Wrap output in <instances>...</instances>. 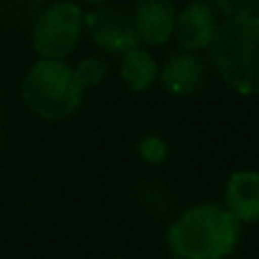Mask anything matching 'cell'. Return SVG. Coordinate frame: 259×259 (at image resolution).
Listing matches in <instances>:
<instances>
[{"label": "cell", "mask_w": 259, "mask_h": 259, "mask_svg": "<svg viewBox=\"0 0 259 259\" xmlns=\"http://www.w3.org/2000/svg\"><path fill=\"white\" fill-rule=\"evenodd\" d=\"M241 223L223 205L202 202L184 209L166 232L178 259H225L239 243Z\"/></svg>", "instance_id": "1"}, {"label": "cell", "mask_w": 259, "mask_h": 259, "mask_svg": "<svg viewBox=\"0 0 259 259\" xmlns=\"http://www.w3.org/2000/svg\"><path fill=\"white\" fill-rule=\"evenodd\" d=\"M207 50L214 71L230 89L241 96L259 94V16L219 23Z\"/></svg>", "instance_id": "2"}, {"label": "cell", "mask_w": 259, "mask_h": 259, "mask_svg": "<svg viewBox=\"0 0 259 259\" xmlns=\"http://www.w3.org/2000/svg\"><path fill=\"white\" fill-rule=\"evenodd\" d=\"M27 109L44 121H64L82 107L84 87L75 68L64 59H39L27 68L21 84Z\"/></svg>", "instance_id": "3"}, {"label": "cell", "mask_w": 259, "mask_h": 259, "mask_svg": "<svg viewBox=\"0 0 259 259\" xmlns=\"http://www.w3.org/2000/svg\"><path fill=\"white\" fill-rule=\"evenodd\" d=\"M84 30V12L77 3L59 0L44 7L32 25V48L41 59H64L75 50Z\"/></svg>", "instance_id": "4"}, {"label": "cell", "mask_w": 259, "mask_h": 259, "mask_svg": "<svg viewBox=\"0 0 259 259\" xmlns=\"http://www.w3.org/2000/svg\"><path fill=\"white\" fill-rule=\"evenodd\" d=\"M84 27L91 34L94 44L109 55H125L141 46L134 27V16L123 7L98 5L84 14Z\"/></svg>", "instance_id": "5"}, {"label": "cell", "mask_w": 259, "mask_h": 259, "mask_svg": "<svg viewBox=\"0 0 259 259\" xmlns=\"http://www.w3.org/2000/svg\"><path fill=\"white\" fill-rule=\"evenodd\" d=\"M216 27H219L216 12L207 0H202V3H189L175 16L173 39L178 41L180 50L200 53V50L209 48L211 39L216 34Z\"/></svg>", "instance_id": "6"}, {"label": "cell", "mask_w": 259, "mask_h": 259, "mask_svg": "<svg viewBox=\"0 0 259 259\" xmlns=\"http://www.w3.org/2000/svg\"><path fill=\"white\" fill-rule=\"evenodd\" d=\"M205 62L198 53L178 50L164 59L159 68V82L173 96H191L205 82Z\"/></svg>", "instance_id": "7"}, {"label": "cell", "mask_w": 259, "mask_h": 259, "mask_svg": "<svg viewBox=\"0 0 259 259\" xmlns=\"http://www.w3.org/2000/svg\"><path fill=\"white\" fill-rule=\"evenodd\" d=\"M132 16L143 46H164L173 36L178 12L173 0H137Z\"/></svg>", "instance_id": "8"}, {"label": "cell", "mask_w": 259, "mask_h": 259, "mask_svg": "<svg viewBox=\"0 0 259 259\" xmlns=\"http://www.w3.org/2000/svg\"><path fill=\"white\" fill-rule=\"evenodd\" d=\"M225 209L239 223L259 221V173L257 170H237L225 182Z\"/></svg>", "instance_id": "9"}, {"label": "cell", "mask_w": 259, "mask_h": 259, "mask_svg": "<svg viewBox=\"0 0 259 259\" xmlns=\"http://www.w3.org/2000/svg\"><path fill=\"white\" fill-rule=\"evenodd\" d=\"M121 77L132 94H143L159 80V66L148 50L134 48L123 55Z\"/></svg>", "instance_id": "10"}, {"label": "cell", "mask_w": 259, "mask_h": 259, "mask_svg": "<svg viewBox=\"0 0 259 259\" xmlns=\"http://www.w3.org/2000/svg\"><path fill=\"white\" fill-rule=\"evenodd\" d=\"M109 73V64L103 57H84L80 64L75 66V75L80 80V84L84 89L89 87H98L100 82L107 77Z\"/></svg>", "instance_id": "11"}, {"label": "cell", "mask_w": 259, "mask_h": 259, "mask_svg": "<svg viewBox=\"0 0 259 259\" xmlns=\"http://www.w3.org/2000/svg\"><path fill=\"white\" fill-rule=\"evenodd\" d=\"M137 152L143 161L157 166V164H164L166 157H168V143H166L159 134H146V137L137 143Z\"/></svg>", "instance_id": "12"}, {"label": "cell", "mask_w": 259, "mask_h": 259, "mask_svg": "<svg viewBox=\"0 0 259 259\" xmlns=\"http://www.w3.org/2000/svg\"><path fill=\"white\" fill-rule=\"evenodd\" d=\"M214 5L228 18L259 16V0H214Z\"/></svg>", "instance_id": "13"}, {"label": "cell", "mask_w": 259, "mask_h": 259, "mask_svg": "<svg viewBox=\"0 0 259 259\" xmlns=\"http://www.w3.org/2000/svg\"><path fill=\"white\" fill-rule=\"evenodd\" d=\"M44 3V0H0V5L3 7H18V12H32V9H36L39 5Z\"/></svg>", "instance_id": "14"}, {"label": "cell", "mask_w": 259, "mask_h": 259, "mask_svg": "<svg viewBox=\"0 0 259 259\" xmlns=\"http://www.w3.org/2000/svg\"><path fill=\"white\" fill-rule=\"evenodd\" d=\"M77 3H87V5H96L98 7V5H107L109 0H77Z\"/></svg>", "instance_id": "15"}, {"label": "cell", "mask_w": 259, "mask_h": 259, "mask_svg": "<svg viewBox=\"0 0 259 259\" xmlns=\"http://www.w3.org/2000/svg\"><path fill=\"white\" fill-rule=\"evenodd\" d=\"M191 3H202V0H191Z\"/></svg>", "instance_id": "16"}, {"label": "cell", "mask_w": 259, "mask_h": 259, "mask_svg": "<svg viewBox=\"0 0 259 259\" xmlns=\"http://www.w3.org/2000/svg\"><path fill=\"white\" fill-rule=\"evenodd\" d=\"M114 259H125V257H114Z\"/></svg>", "instance_id": "17"}]
</instances>
